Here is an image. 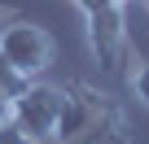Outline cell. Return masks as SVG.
<instances>
[{
	"label": "cell",
	"mask_w": 149,
	"mask_h": 144,
	"mask_svg": "<svg viewBox=\"0 0 149 144\" xmlns=\"http://www.w3.org/2000/svg\"><path fill=\"white\" fill-rule=\"evenodd\" d=\"M0 144H31V140H26V131L13 118H5V122H0Z\"/></svg>",
	"instance_id": "obj_7"
},
{
	"label": "cell",
	"mask_w": 149,
	"mask_h": 144,
	"mask_svg": "<svg viewBox=\"0 0 149 144\" xmlns=\"http://www.w3.org/2000/svg\"><path fill=\"white\" fill-rule=\"evenodd\" d=\"M74 9H84V13H92V9H101V5H114V0H70Z\"/></svg>",
	"instance_id": "obj_8"
},
{
	"label": "cell",
	"mask_w": 149,
	"mask_h": 144,
	"mask_svg": "<svg viewBox=\"0 0 149 144\" xmlns=\"http://www.w3.org/2000/svg\"><path fill=\"white\" fill-rule=\"evenodd\" d=\"M61 101H66V88L44 83V79H26V83L9 96V118L26 131L31 144H57Z\"/></svg>",
	"instance_id": "obj_1"
},
{
	"label": "cell",
	"mask_w": 149,
	"mask_h": 144,
	"mask_svg": "<svg viewBox=\"0 0 149 144\" xmlns=\"http://www.w3.org/2000/svg\"><path fill=\"white\" fill-rule=\"evenodd\" d=\"M127 88H132V96L149 109V61H140V65H132V74H127Z\"/></svg>",
	"instance_id": "obj_6"
},
{
	"label": "cell",
	"mask_w": 149,
	"mask_h": 144,
	"mask_svg": "<svg viewBox=\"0 0 149 144\" xmlns=\"http://www.w3.org/2000/svg\"><path fill=\"white\" fill-rule=\"evenodd\" d=\"M0 52L22 79H40L57 57V39L31 18H13L9 26H0Z\"/></svg>",
	"instance_id": "obj_2"
},
{
	"label": "cell",
	"mask_w": 149,
	"mask_h": 144,
	"mask_svg": "<svg viewBox=\"0 0 149 144\" xmlns=\"http://www.w3.org/2000/svg\"><path fill=\"white\" fill-rule=\"evenodd\" d=\"M88 18V48L97 57L101 70H123L127 61V0H114V5H101Z\"/></svg>",
	"instance_id": "obj_3"
},
{
	"label": "cell",
	"mask_w": 149,
	"mask_h": 144,
	"mask_svg": "<svg viewBox=\"0 0 149 144\" xmlns=\"http://www.w3.org/2000/svg\"><path fill=\"white\" fill-rule=\"evenodd\" d=\"M70 144H132V135H127V118H123V109L114 105L101 122H92L79 140H70Z\"/></svg>",
	"instance_id": "obj_5"
},
{
	"label": "cell",
	"mask_w": 149,
	"mask_h": 144,
	"mask_svg": "<svg viewBox=\"0 0 149 144\" xmlns=\"http://www.w3.org/2000/svg\"><path fill=\"white\" fill-rule=\"evenodd\" d=\"M114 109L110 96H101L97 88L88 83H66V101H61V118H57V144H70V140H79L92 122H101L105 114Z\"/></svg>",
	"instance_id": "obj_4"
}]
</instances>
